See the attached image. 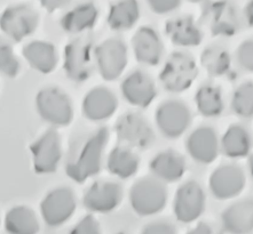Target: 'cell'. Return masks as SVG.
Returning a JSON list of instances; mask_svg holds the SVG:
<instances>
[{
  "mask_svg": "<svg viewBox=\"0 0 253 234\" xmlns=\"http://www.w3.org/2000/svg\"><path fill=\"white\" fill-rule=\"evenodd\" d=\"M108 138L109 132L106 127L97 129L92 136H89L79 150L77 157L66 167L67 175L72 181L83 183L100 171Z\"/></svg>",
  "mask_w": 253,
  "mask_h": 234,
  "instance_id": "obj_1",
  "label": "cell"
},
{
  "mask_svg": "<svg viewBox=\"0 0 253 234\" xmlns=\"http://www.w3.org/2000/svg\"><path fill=\"white\" fill-rule=\"evenodd\" d=\"M168 191L164 182L156 177H143L136 181L129 191V203L140 216H151L164 209Z\"/></svg>",
  "mask_w": 253,
  "mask_h": 234,
  "instance_id": "obj_2",
  "label": "cell"
},
{
  "mask_svg": "<svg viewBox=\"0 0 253 234\" xmlns=\"http://www.w3.org/2000/svg\"><path fill=\"white\" fill-rule=\"evenodd\" d=\"M198 74L194 59L181 52L169 55L160 74L162 86L168 92L181 93L193 85Z\"/></svg>",
  "mask_w": 253,
  "mask_h": 234,
  "instance_id": "obj_3",
  "label": "cell"
},
{
  "mask_svg": "<svg viewBox=\"0 0 253 234\" xmlns=\"http://www.w3.org/2000/svg\"><path fill=\"white\" fill-rule=\"evenodd\" d=\"M36 106L39 116L55 127L68 126L74 117L69 97L57 88H45L39 92Z\"/></svg>",
  "mask_w": 253,
  "mask_h": 234,
  "instance_id": "obj_4",
  "label": "cell"
},
{
  "mask_svg": "<svg viewBox=\"0 0 253 234\" xmlns=\"http://www.w3.org/2000/svg\"><path fill=\"white\" fill-rule=\"evenodd\" d=\"M63 69L72 81L87 80L93 69V44L84 38L76 39L64 49Z\"/></svg>",
  "mask_w": 253,
  "mask_h": 234,
  "instance_id": "obj_5",
  "label": "cell"
},
{
  "mask_svg": "<svg viewBox=\"0 0 253 234\" xmlns=\"http://www.w3.org/2000/svg\"><path fill=\"white\" fill-rule=\"evenodd\" d=\"M77 207L74 192L68 187H57L47 194L42 201L41 211L47 225H63L71 218Z\"/></svg>",
  "mask_w": 253,
  "mask_h": 234,
  "instance_id": "obj_6",
  "label": "cell"
},
{
  "mask_svg": "<svg viewBox=\"0 0 253 234\" xmlns=\"http://www.w3.org/2000/svg\"><path fill=\"white\" fill-rule=\"evenodd\" d=\"M96 67L104 80L111 81L119 78L127 64V49L119 39H108L96 47Z\"/></svg>",
  "mask_w": 253,
  "mask_h": 234,
  "instance_id": "obj_7",
  "label": "cell"
},
{
  "mask_svg": "<svg viewBox=\"0 0 253 234\" xmlns=\"http://www.w3.org/2000/svg\"><path fill=\"white\" fill-rule=\"evenodd\" d=\"M157 127L165 137L178 138L189 127L191 116L187 105L180 100H166L155 114Z\"/></svg>",
  "mask_w": 253,
  "mask_h": 234,
  "instance_id": "obj_8",
  "label": "cell"
},
{
  "mask_svg": "<svg viewBox=\"0 0 253 234\" xmlns=\"http://www.w3.org/2000/svg\"><path fill=\"white\" fill-rule=\"evenodd\" d=\"M204 209L205 193L198 183L189 181L179 187L173 201V211L179 222L193 223Z\"/></svg>",
  "mask_w": 253,
  "mask_h": 234,
  "instance_id": "obj_9",
  "label": "cell"
},
{
  "mask_svg": "<svg viewBox=\"0 0 253 234\" xmlns=\"http://www.w3.org/2000/svg\"><path fill=\"white\" fill-rule=\"evenodd\" d=\"M34 168L38 174H50L56 170L62 157L61 138L55 129H47L30 147Z\"/></svg>",
  "mask_w": 253,
  "mask_h": 234,
  "instance_id": "obj_10",
  "label": "cell"
},
{
  "mask_svg": "<svg viewBox=\"0 0 253 234\" xmlns=\"http://www.w3.org/2000/svg\"><path fill=\"white\" fill-rule=\"evenodd\" d=\"M116 134L125 145L135 149H147L154 142L150 125L139 113L129 112L122 116L116 124Z\"/></svg>",
  "mask_w": 253,
  "mask_h": 234,
  "instance_id": "obj_11",
  "label": "cell"
},
{
  "mask_svg": "<svg viewBox=\"0 0 253 234\" xmlns=\"http://www.w3.org/2000/svg\"><path fill=\"white\" fill-rule=\"evenodd\" d=\"M38 15L27 6H13L3 10L0 27L6 35L15 41H21L30 35L38 25Z\"/></svg>",
  "mask_w": 253,
  "mask_h": 234,
  "instance_id": "obj_12",
  "label": "cell"
},
{
  "mask_svg": "<svg viewBox=\"0 0 253 234\" xmlns=\"http://www.w3.org/2000/svg\"><path fill=\"white\" fill-rule=\"evenodd\" d=\"M210 190L218 200L237 197L245 186V175L236 165H223L210 176Z\"/></svg>",
  "mask_w": 253,
  "mask_h": 234,
  "instance_id": "obj_13",
  "label": "cell"
},
{
  "mask_svg": "<svg viewBox=\"0 0 253 234\" xmlns=\"http://www.w3.org/2000/svg\"><path fill=\"white\" fill-rule=\"evenodd\" d=\"M202 20L213 35H233L238 30L234 7L226 1L212 2L205 7Z\"/></svg>",
  "mask_w": 253,
  "mask_h": 234,
  "instance_id": "obj_14",
  "label": "cell"
},
{
  "mask_svg": "<svg viewBox=\"0 0 253 234\" xmlns=\"http://www.w3.org/2000/svg\"><path fill=\"white\" fill-rule=\"evenodd\" d=\"M123 190L118 183L96 182L84 194V206L94 212H110L119 206Z\"/></svg>",
  "mask_w": 253,
  "mask_h": 234,
  "instance_id": "obj_15",
  "label": "cell"
},
{
  "mask_svg": "<svg viewBox=\"0 0 253 234\" xmlns=\"http://www.w3.org/2000/svg\"><path fill=\"white\" fill-rule=\"evenodd\" d=\"M186 149L196 163L203 165L213 163L220 149L216 133L207 126L198 127L188 137Z\"/></svg>",
  "mask_w": 253,
  "mask_h": 234,
  "instance_id": "obj_16",
  "label": "cell"
},
{
  "mask_svg": "<svg viewBox=\"0 0 253 234\" xmlns=\"http://www.w3.org/2000/svg\"><path fill=\"white\" fill-rule=\"evenodd\" d=\"M121 91L124 99L132 105L147 107L156 97V87L146 73L135 71L122 82Z\"/></svg>",
  "mask_w": 253,
  "mask_h": 234,
  "instance_id": "obj_17",
  "label": "cell"
},
{
  "mask_svg": "<svg viewBox=\"0 0 253 234\" xmlns=\"http://www.w3.org/2000/svg\"><path fill=\"white\" fill-rule=\"evenodd\" d=\"M117 99L109 89L93 88L83 100L82 110L85 118L91 121H103L109 119L117 110Z\"/></svg>",
  "mask_w": 253,
  "mask_h": 234,
  "instance_id": "obj_18",
  "label": "cell"
},
{
  "mask_svg": "<svg viewBox=\"0 0 253 234\" xmlns=\"http://www.w3.org/2000/svg\"><path fill=\"white\" fill-rule=\"evenodd\" d=\"M132 46L138 62L151 67L160 63L163 45L161 38L153 28H140L132 39Z\"/></svg>",
  "mask_w": 253,
  "mask_h": 234,
  "instance_id": "obj_19",
  "label": "cell"
},
{
  "mask_svg": "<svg viewBox=\"0 0 253 234\" xmlns=\"http://www.w3.org/2000/svg\"><path fill=\"white\" fill-rule=\"evenodd\" d=\"M149 168L154 177L164 183H174L182 177L186 171V161L175 151H163L151 160Z\"/></svg>",
  "mask_w": 253,
  "mask_h": 234,
  "instance_id": "obj_20",
  "label": "cell"
},
{
  "mask_svg": "<svg viewBox=\"0 0 253 234\" xmlns=\"http://www.w3.org/2000/svg\"><path fill=\"white\" fill-rule=\"evenodd\" d=\"M221 222L227 232L243 234L253 230V200H241L222 212Z\"/></svg>",
  "mask_w": 253,
  "mask_h": 234,
  "instance_id": "obj_21",
  "label": "cell"
},
{
  "mask_svg": "<svg viewBox=\"0 0 253 234\" xmlns=\"http://www.w3.org/2000/svg\"><path fill=\"white\" fill-rule=\"evenodd\" d=\"M165 32L173 44L181 47H194L201 44L203 34L193 17L183 16L169 21Z\"/></svg>",
  "mask_w": 253,
  "mask_h": 234,
  "instance_id": "obj_22",
  "label": "cell"
},
{
  "mask_svg": "<svg viewBox=\"0 0 253 234\" xmlns=\"http://www.w3.org/2000/svg\"><path fill=\"white\" fill-rule=\"evenodd\" d=\"M23 56L29 66L41 73H50L57 66L56 49L50 42L32 41L25 45Z\"/></svg>",
  "mask_w": 253,
  "mask_h": 234,
  "instance_id": "obj_23",
  "label": "cell"
},
{
  "mask_svg": "<svg viewBox=\"0 0 253 234\" xmlns=\"http://www.w3.org/2000/svg\"><path fill=\"white\" fill-rule=\"evenodd\" d=\"M139 157L129 146L115 147L107 159V168L110 174L123 179L134 176L139 169Z\"/></svg>",
  "mask_w": 253,
  "mask_h": 234,
  "instance_id": "obj_24",
  "label": "cell"
},
{
  "mask_svg": "<svg viewBox=\"0 0 253 234\" xmlns=\"http://www.w3.org/2000/svg\"><path fill=\"white\" fill-rule=\"evenodd\" d=\"M97 16L99 13L93 3H82L63 16L61 20V27L69 33H81L95 25Z\"/></svg>",
  "mask_w": 253,
  "mask_h": 234,
  "instance_id": "obj_25",
  "label": "cell"
},
{
  "mask_svg": "<svg viewBox=\"0 0 253 234\" xmlns=\"http://www.w3.org/2000/svg\"><path fill=\"white\" fill-rule=\"evenodd\" d=\"M140 19V7L136 0H121L111 6L108 24L116 31L129 30Z\"/></svg>",
  "mask_w": 253,
  "mask_h": 234,
  "instance_id": "obj_26",
  "label": "cell"
},
{
  "mask_svg": "<svg viewBox=\"0 0 253 234\" xmlns=\"http://www.w3.org/2000/svg\"><path fill=\"white\" fill-rule=\"evenodd\" d=\"M5 229L10 234H36L41 228L34 210L25 206H16L7 212Z\"/></svg>",
  "mask_w": 253,
  "mask_h": 234,
  "instance_id": "obj_27",
  "label": "cell"
},
{
  "mask_svg": "<svg viewBox=\"0 0 253 234\" xmlns=\"http://www.w3.org/2000/svg\"><path fill=\"white\" fill-rule=\"evenodd\" d=\"M221 150L233 159L247 157L251 150V138L247 129L240 125H231L221 139Z\"/></svg>",
  "mask_w": 253,
  "mask_h": 234,
  "instance_id": "obj_28",
  "label": "cell"
},
{
  "mask_svg": "<svg viewBox=\"0 0 253 234\" xmlns=\"http://www.w3.org/2000/svg\"><path fill=\"white\" fill-rule=\"evenodd\" d=\"M195 102L198 112L207 118L218 117L223 110L221 92L219 88L211 85H205L198 89L195 96Z\"/></svg>",
  "mask_w": 253,
  "mask_h": 234,
  "instance_id": "obj_29",
  "label": "cell"
},
{
  "mask_svg": "<svg viewBox=\"0 0 253 234\" xmlns=\"http://www.w3.org/2000/svg\"><path fill=\"white\" fill-rule=\"evenodd\" d=\"M201 63L209 74L219 77L227 73L230 69V56L226 49L212 46L202 54Z\"/></svg>",
  "mask_w": 253,
  "mask_h": 234,
  "instance_id": "obj_30",
  "label": "cell"
},
{
  "mask_svg": "<svg viewBox=\"0 0 253 234\" xmlns=\"http://www.w3.org/2000/svg\"><path fill=\"white\" fill-rule=\"evenodd\" d=\"M231 107L238 117H253V82L242 84L233 95Z\"/></svg>",
  "mask_w": 253,
  "mask_h": 234,
  "instance_id": "obj_31",
  "label": "cell"
},
{
  "mask_svg": "<svg viewBox=\"0 0 253 234\" xmlns=\"http://www.w3.org/2000/svg\"><path fill=\"white\" fill-rule=\"evenodd\" d=\"M0 69L8 78H15L20 72V62L9 46L2 45L0 50Z\"/></svg>",
  "mask_w": 253,
  "mask_h": 234,
  "instance_id": "obj_32",
  "label": "cell"
},
{
  "mask_svg": "<svg viewBox=\"0 0 253 234\" xmlns=\"http://www.w3.org/2000/svg\"><path fill=\"white\" fill-rule=\"evenodd\" d=\"M237 61L245 71L253 72V40H247L238 47Z\"/></svg>",
  "mask_w": 253,
  "mask_h": 234,
  "instance_id": "obj_33",
  "label": "cell"
},
{
  "mask_svg": "<svg viewBox=\"0 0 253 234\" xmlns=\"http://www.w3.org/2000/svg\"><path fill=\"white\" fill-rule=\"evenodd\" d=\"M71 233L74 234H99L101 233V228L96 218H94L92 215L85 216L81 219L77 225L71 230Z\"/></svg>",
  "mask_w": 253,
  "mask_h": 234,
  "instance_id": "obj_34",
  "label": "cell"
},
{
  "mask_svg": "<svg viewBox=\"0 0 253 234\" xmlns=\"http://www.w3.org/2000/svg\"><path fill=\"white\" fill-rule=\"evenodd\" d=\"M150 9L156 14H168L180 6L181 0H147Z\"/></svg>",
  "mask_w": 253,
  "mask_h": 234,
  "instance_id": "obj_35",
  "label": "cell"
},
{
  "mask_svg": "<svg viewBox=\"0 0 253 234\" xmlns=\"http://www.w3.org/2000/svg\"><path fill=\"white\" fill-rule=\"evenodd\" d=\"M144 234H174L176 233L175 226L171 223L160 221L154 222L146 225V228L142 230Z\"/></svg>",
  "mask_w": 253,
  "mask_h": 234,
  "instance_id": "obj_36",
  "label": "cell"
},
{
  "mask_svg": "<svg viewBox=\"0 0 253 234\" xmlns=\"http://www.w3.org/2000/svg\"><path fill=\"white\" fill-rule=\"evenodd\" d=\"M42 7L48 12H54V10L60 9L69 3L70 0H39Z\"/></svg>",
  "mask_w": 253,
  "mask_h": 234,
  "instance_id": "obj_37",
  "label": "cell"
},
{
  "mask_svg": "<svg viewBox=\"0 0 253 234\" xmlns=\"http://www.w3.org/2000/svg\"><path fill=\"white\" fill-rule=\"evenodd\" d=\"M244 13L249 25L253 28V0H250V1L248 2V5L245 6Z\"/></svg>",
  "mask_w": 253,
  "mask_h": 234,
  "instance_id": "obj_38",
  "label": "cell"
},
{
  "mask_svg": "<svg viewBox=\"0 0 253 234\" xmlns=\"http://www.w3.org/2000/svg\"><path fill=\"white\" fill-rule=\"evenodd\" d=\"M212 230L209 228L207 224H203V223H201V224L197 225V228H195L194 230H191L190 233H201V234H205V233H211Z\"/></svg>",
  "mask_w": 253,
  "mask_h": 234,
  "instance_id": "obj_39",
  "label": "cell"
},
{
  "mask_svg": "<svg viewBox=\"0 0 253 234\" xmlns=\"http://www.w3.org/2000/svg\"><path fill=\"white\" fill-rule=\"evenodd\" d=\"M249 168H250V172L253 177V154H251L250 158H249Z\"/></svg>",
  "mask_w": 253,
  "mask_h": 234,
  "instance_id": "obj_40",
  "label": "cell"
},
{
  "mask_svg": "<svg viewBox=\"0 0 253 234\" xmlns=\"http://www.w3.org/2000/svg\"><path fill=\"white\" fill-rule=\"evenodd\" d=\"M191 2H204V1H208V0H190Z\"/></svg>",
  "mask_w": 253,
  "mask_h": 234,
  "instance_id": "obj_41",
  "label": "cell"
}]
</instances>
